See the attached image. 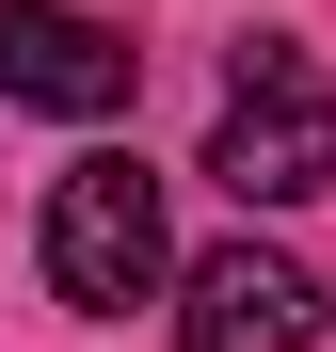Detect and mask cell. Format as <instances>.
<instances>
[{
    "mask_svg": "<svg viewBox=\"0 0 336 352\" xmlns=\"http://www.w3.org/2000/svg\"><path fill=\"white\" fill-rule=\"evenodd\" d=\"M208 176H224L240 208H304V192H336V80H320L304 32H240V80H224Z\"/></svg>",
    "mask_w": 336,
    "mask_h": 352,
    "instance_id": "obj_1",
    "label": "cell"
},
{
    "mask_svg": "<svg viewBox=\"0 0 336 352\" xmlns=\"http://www.w3.org/2000/svg\"><path fill=\"white\" fill-rule=\"evenodd\" d=\"M177 352H320V272L272 241H224L177 272Z\"/></svg>",
    "mask_w": 336,
    "mask_h": 352,
    "instance_id": "obj_3",
    "label": "cell"
},
{
    "mask_svg": "<svg viewBox=\"0 0 336 352\" xmlns=\"http://www.w3.org/2000/svg\"><path fill=\"white\" fill-rule=\"evenodd\" d=\"M0 96L96 129V112H128V32L80 16V0H0Z\"/></svg>",
    "mask_w": 336,
    "mask_h": 352,
    "instance_id": "obj_4",
    "label": "cell"
},
{
    "mask_svg": "<svg viewBox=\"0 0 336 352\" xmlns=\"http://www.w3.org/2000/svg\"><path fill=\"white\" fill-rule=\"evenodd\" d=\"M160 272H177V241H160V176H144V160L96 144V160L48 176V288H65L80 320H128Z\"/></svg>",
    "mask_w": 336,
    "mask_h": 352,
    "instance_id": "obj_2",
    "label": "cell"
}]
</instances>
